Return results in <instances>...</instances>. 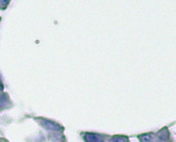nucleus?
I'll list each match as a JSON object with an SVG mask.
<instances>
[{
    "instance_id": "f257e3e1",
    "label": "nucleus",
    "mask_w": 176,
    "mask_h": 142,
    "mask_svg": "<svg viewBox=\"0 0 176 142\" xmlns=\"http://www.w3.org/2000/svg\"><path fill=\"white\" fill-rule=\"evenodd\" d=\"M85 141L86 142H104L103 138L100 136V135H96V134H92V133H88L85 134Z\"/></svg>"
},
{
    "instance_id": "f03ea898",
    "label": "nucleus",
    "mask_w": 176,
    "mask_h": 142,
    "mask_svg": "<svg viewBox=\"0 0 176 142\" xmlns=\"http://www.w3.org/2000/svg\"><path fill=\"white\" fill-rule=\"evenodd\" d=\"M47 122H48L49 125L45 124L44 121H43V124H42V125H43L45 128L49 129V130H50V129H51V130H59V129H60L59 125H57L56 124H54V122H50V121H47Z\"/></svg>"
},
{
    "instance_id": "7ed1b4c3",
    "label": "nucleus",
    "mask_w": 176,
    "mask_h": 142,
    "mask_svg": "<svg viewBox=\"0 0 176 142\" xmlns=\"http://www.w3.org/2000/svg\"><path fill=\"white\" fill-rule=\"evenodd\" d=\"M6 105H7V99H6V96L0 95V108L4 107Z\"/></svg>"
},
{
    "instance_id": "20e7f679",
    "label": "nucleus",
    "mask_w": 176,
    "mask_h": 142,
    "mask_svg": "<svg viewBox=\"0 0 176 142\" xmlns=\"http://www.w3.org/2000/svg\"><path fill=\"white\" fill-rule=\"evenodd\" d=\"M111 142H129V140L125 137H115Z\"/></svg>"
},
{
    "instance_id": "39448f33",
    "label": "nucleus",
    "mask_w": 176,
    "mask_h": 142,
    "mask_svg": "<svg viewBox=\"0 0 176 142\" xmlns=\"http://www.w3.org/2000/svg\"><path fill=\"white\" fill-rule=\"evenodd\" d=\"M142 142H150L151 141V135H144V136L140 137Z\"/></svg>"
}]
</instances>
